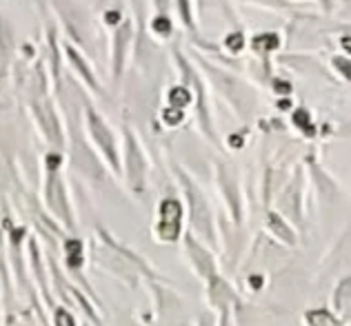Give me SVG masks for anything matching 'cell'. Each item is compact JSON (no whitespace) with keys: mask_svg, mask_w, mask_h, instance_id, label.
<instances>
[{"mask_svg":"<svg viewBox=\"0 0 351 326\" xmlns=\"http://www.w3.org/2000/svg\"><path fill=\"white\" fill-rule=\"evenodd\" d=\"M67 53H69L71 62L76 64V69L80 71V76L85 78V80L89 82V85H91V87H94V89L98 91V82H96V78H94V76H91V71H89V67H87V64H85V60L80 58V53H76V51H73L71 47H69V49H67Z\"/></svg>","mask_w":351,"mask_h":326,"instance_id":"1","label":"cell"},{"mask_svg":"<svg viewBox=\"0 0 351 326\" xmlns=\"http://www.w3.org/2000/svg\"><path fill=\"white\" fill-rule=\"evenodd\" d=\"M169 100H171V107H173V109H180V107H184V105H187V102L191 100L189 87H187V85H182V87H176V89H171V93H169Z\"/></svg>","mask_w":351,"mask_h":326,"instance_id":"2","label":"cell"},{"mask_svg":"<svg viewBox=\"0 0 351 326\" xmlns=\"http://www.w3.org/2000/svg\"><path fill=\"white\" fill-rule=\"evenodd\" d=\"M152 27H154V32L158 34V36H169L171 34V25H169V18H165V16H158V18H154V23H152Z\"/></svg>","mask_w":351,"mask_h":326,"instance_id":"4","label":"cell"},{"mask_svg":"<svg viewBox=\"0 0 351 326\" xmlns=\"http://www.w3.org/2000/svg\"><path fill=\"white\" fill-rule=\"evenodd\" d=\"M132 34V29H129V25H125L123 29L118 32V51H116V69L120 71V67H123V58H125V42L129 40L127 36Z\"/></svg>","mask_w":351,"mask_h":326,"instance_id":"3","label":"cell"}]
</instances>
